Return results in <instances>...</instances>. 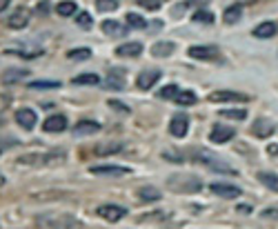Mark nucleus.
I'll use <instances>...</instances> for the list:
<instances>
[{"label":"nucleus","instance_id":"nucleus-1","mask_svg":"<svg viewBox=\"0 0 278 229\" xmlns=\"http://www.w3.org/2000/svg\"><path fill=\"white\" fill-rule=\"evenodd\" d=\"M167 187L171 192H178V194H196L200 192V180L194 176H169L167 178Z\"/></svg>","mask_w":278,"mask_h":229},{"label":"nucleus","instance_id":"nucleus-2","mask_svg":"<svg viewBox=\"0 0 278 229\" xmlns=\"http://www.w3.org/2000/svg\"><path fill=\"white\" fill-rule=\"evenodd\" d=\"M194 158H196V163L205 165L207 169L218 171V174H236V169H234V167H229L227 163H222L218 156H211L209 152H203V149H200V152H194Z\"/></svg>","mask_w":278,"mask_h":229},{"label":"nucleus","instance_id":"nucleus-3","mask_svg":"<svg viewBox=\"0 0 278 229\" xmlns=\"http://www.w3.org/2000/svg\"><path fill=\"white\" fill-rule=\"evenodd\" d=\"M249 96L241 91H229V89H220V91L209 94V103H247Z\"/></svg>","mask_w":278,"mask_h":229},{"label":"nucleus","instance_id":"nucleus-4","mask_svg":"<svg viewBox=\"0 0 278 229\" xmlns=\"http://www.w3.org/2000/svg\"><path fill=\"white\" fill-rule=\"evenodd\" d=\"M54 158H65L63 152H47V154H31V156H20V165H49Z\"/></svg>","mask_w":278,"mask_h":229},{"label":"nucleus","instance_id":"nucleus-5","mask_svg":"<svg viewBox=\"0 0 278 229\" xmlns=\"http://www.w3.org/2000/svg\"><path fill=\"white\" fill-rule=\"evenodd\" d=\"M125 82H127V71L120 69V67H114V69L107 71V80H105V85L111 91H122L125 89Z\"/></svg>","mask_w":278,"mask_h":229},{"label":"nucleus","instance_id":"nucleus-6","mask_svg":"<svg viewBox=\"0 0 278 229\" xmlns=\"http://www.w3.org/2000/svg\"><path fill=\"white\" fill-rule=\"evenodd\" d=\"M29 16H31V11L27 7L14 9L7 16V27H11V29H22V27H27V22H29Z\"/></svg>","mask_w":278,"mask_h":229},{"label":"nucleus","instance_id":"nucleus-7","mask_svg":"<svg viewBox=\"0 0 278 229\" xmlns=\"http://www.w3.org/2000/svg\"><path fill=\"white\" fill-rule=\"evenodd\" d=\"M94 176H109V178H118V176H127L131 174L129 167H118V165H103V167H91Z\"/></svg>","mask_w":278,"mask_h":229},{"label":"nucleus","instance_id":"nucleus-8","mask_svg":"<svg viewBox=\"0 0 278 229\" xmlns=\"http://www.w3.org/2000/svg\"><path fill=\"white\" fill-rule=\"evenodd\" d=\"M125 214H127V209L118 207V205H103V207H98V216L107 222H118L125 218Z\"/></svg>","mask_w":278,"mask_h":229},{"label":"nucleus","instance_id":"nucleus-9","mask_svg":"<svg viewBox=\"0 0 278 229\" xmlns=\"http://www.w3.org/2000/svg\"><path fill=\"white\" fill-rule=\"evenodd\" d=\"M189 56L196 60H216L218 58V49L209 47V44H194V47H189Z\"/></svg>","mask_w":278,"mask_h":229},{"label":"nucleus","instance_id":"nucleus-10","mask_svg":"<svg viewBox=\"0 0 278 229\" xmlns=\"http://www.w3.org/2000/svg\"><path fill=\"white\" fill-rule=\"evenodd\" d=\"M16 122H18L22 129H33L36 122H38V116H36V111H33V109L22 107V109L16 111Z\"/></svg>","mask_w":278,"mask_h":229},{"label":"nucleus","instance_id":"nucleus-11","mask_svg":"<svg viewBox=\"0 0 278 229\" xmlns=\"http://www.w3.org/2000/svg\"><path fill=\"white\" fill-rule=\"evenodd\" d=\"M234 136H236V131H234L231 127H227V125H214V129H211V133H209V141L216 143V145H222V143L231 141Z\"/></svg>","mask_w":278,"mask_h":229},{"label":"nucleus","instance_id":"nucleus-12","mask_svg":"<svg viewBox=\"0 0 278 229\" xmlns=\"http://www.w3.org/2000/svg\"><path fill=\"white\" fill-rule=\"evenodd\" d=\"M187 125H189L187 116L185 114H176L174 118H171V122H169V133H171V136H176V138H185Z\"/></svg>","mask_w":278,"mask_h":229},{"label":"nucleus","instance_id":"nucleus-13","mask_svg":"<svg viewBox=\"0 0 278 229\" xmlns=\"http://www.w3.org/2000/svg\"><path fill=\"white\" fill-rule=\"evenodd\" d=\"M209 189H211V194H214V196H220V198H236V196H241V189L234 187V185H225V182H211Z\"/></svg>","mask_w":278,"mask_h":229},{"label":"nucleus","instance_id":"nucleus-14","mask_svg":"<svg viewBox=\"0 0 278 229\" xmlns=\"http://www.w3.org/2000/svg\"><path fill=\"white\" fill-rule=\"evenodd\" d=\"M160 74H163V71H156V69L143 71V74L136 78V85H138V89H152V87L156 85V82L160 80Z\"/></svg>","mask_w":278,"mask_h":229},{"label":"nucleus","instance_id":"nucleus-15","mask_svg":"<svg viewBox=\"0 0 278 229\" xmlns=\"http://www.w3.org/2000/svg\"><path fill=\"white\" fill-rule=\"evenodd\" d=\"M42 129L47 131V133H60V131H65L67 129V118L65 116H49L47 120H44V125H42Z\"/></svg>","mask_w":278,"mask_h":229},{"label":"nucleus","instance_id":"nucleus-16","mask_svg":"<svg viewBox=\"0 0 278 229\" xmlns=\"http://www.w3.org/2000/svg\"><path fill=\"white\" fill-rule=\"evenodd\" d=\"M100 125L96 120H80L78 125H74V133L76 136H87V133H98Z\"/></svg>","mask_w":278,"mask_h":229},{"label":"nucleus","instance_id":"nucleus-17","mask_svg":"<svg viewBox=\"0 0 278 229\" xmlns=\"http://www.w3.org/2000/svg\"><path fill=\"white\" fill-rule=\"evenodd\" d=\"M116 54L127 56V58H136V56L143 54V44L141 42H125V44H120V47L116 49Z\"/></svg>","mask_w":278,"mask_h":229},{"label":"nucleus","instance_id":"nucleus-18","mask_svg":"<svg viewBox=\"0 0 278 229\" xmlns=\"http://www.w3.org/2000/svg\"><path fill=\"white\" fill-rule=\"evenodd\" d=\"M174 52H176V44L174 42H165V40L156 42L152 47V54L156 56V58H167V56H171Z\"/></svg>","mask_w":278,"mask_h":229},{"label":"nucleus","instance_id":"nucleus-19","mask_svg":"<svg viewBox=\"0 0 278 229\" xmlns=\"http://www.w3.org/2000/svg\"><path fill=\"white\" fill-rule=\"evenodd\" d=\"M252 133H254V136H258V138H267V136H271V133H274V127H271L267 120L258 118L252 125Z\"/></svg>","mask_w":278,"mask_h":229},{"label":"nucleus","instance_id":"nucleus-20","mask_svg":"<svg viewBox=\"0 0 278 229\" xmlns=\"http://www.w3.org/2000/svg\"><path fill=\"white\" fill-rule=\"evenodd\" d=\"M276 29H278L276 22H260L258 27H254L252 33H254L256 38H271L276 33Z\"/></svg>","mask_w":278,"mask_h":229},{"label":"nucleus","instance_id":"nucleus-21","mask_svg":"<svg viewBox=\"0 0 278 229\" xmlns=\"http://www.w3.org/2000/svg\"><path fill=\"white\" fill-rule=\"evenodd\" d=\"M27 76H29V71H27V69H9V71H5V74H3V82H5V85H11V82L25 80Z\"/></svg>","mask_w":278,"mask_h":229},{"label":"nucleus","instance_id":"nucleus-22","mask_svg":"<svg viewBox=\"0 0 278 229\" xmlns=\"http://www.w3.org/2000/svg\"><path fill=\"white\" fill-rule=\"evenodd\" d=\"M100 29H103L107 36H111V38H116V36H122L125 33V27L122 25H118L116 20H105L103 25H100Z\"/></svg>","mask_w":278,"mask_h":229},{"label":"nucleus","instance_id":"nucleus-23","mask_svg":"<svg viewBox=\"0 0 278 229\" xmlns=\"http://www.w3.org/2000/svg\"><path fill=\"white\" fill-rule=\"evenodd\" d=\"M178 105H180V107H189V105H196V94L194 91H189V89H180V91H178V96L174 98Z\"/></svg>","mask_w":278,"mask_h":229},{"label":"nucleus","instance_id":"nucleus-24","mask_svg":"<svg viewBox=\"0 0 278 229\" xmlns=\"http://www.w3.org/2000/svg\"><path fill=\"white\" fill-rule=\"evenodd\" d=\"M241 16H243V5H231V7H227L225 9V22L227 25H234V22H238L241 20Z\"/></svg>","mask_w":278,"mask_h":229},{"label":"nucleus","instance_id":"nucleus-25","mask_svg":"<svg viewBox=\"0 0 278 229\" xmlns=\"http://www.w3.org/2000/svg\"><path fill=\"white\" fill-rule=\"evenodd\" d=\"M122 147H125L122 143H105V145H98V147H96V154H98V156L118 154V152H122Z\"/></svg>","mask_w":278,"mask_h":229},{"label":"nucleus","instance_id":"nucleus-26","mask_svg":"<svg viewBox=\"0 0 278 229\" xmlns=\"http://www.w3.org/2000/svg\"><path fill=\"white\" fill-rule=\"evenodd\" d=\"M56 14L58 16H74V14H78V7H76L74 0H65V3L56 5Z\"/></svg>","mask_w":278,"mask_h":229},{"label":"nucleus","instance_id":"nucleus-27","mask_svg":"<svg viewBox=\"0 0 278 229\" xmlns=\"http://www.w3.org/2000/svg\"><path fill=\"white\" fill-rule=\"evenodd\" d=\"M9 56H20V58H38L42 56V49H5Z\"/></svg>","mask_w":278,"mask_h":229},{"label":"nucleus","instance_id":"nucleus-28","mask_svg":"<svg viewBox=\"0 0 278 229\" xmlns=\"http://www.w3.org/2000/svg\"><path fill=\"white\" fill-rule=\"evenodd\" d=\"M258 178H260V182H263L267 189H271V192H278V174H267V171H260Z\"/></svg>","mask_w":278,"mask_h":229},{"label":"nucleus","instance_id":"nucleus-29","mask_svg":"<svg viewBox=\"0 0 278 229\" xmlns=\"http://www.w3.org/2000/svg\"><path fill=\"white\" fill-rule=\"evenodd\" d=\"M138 196H141L143 203H154V200H160V192L156 187H143Z\"/></svg>","mask_w":278,"mask_h":229},{"label":"nucleus","instance_id":"nucleus-30","mask_svg":"<svg viewBox=\"0 0 278 229\" xmlns=\"http://www.w3.org/2000/svg\"><path fill=\"white\" fill-rule=\"evenodd\" d=\"M71 82H74V85H98L100 78L96 74H80V76H76Z\"/></svg>","mask_w":278,"mask_h":229},{"label":"nucleus","instance_id":"nucleus-31","mask_svg":"<svg viewBox=\"0 0 278 229\" xmlns=\"http://www.w3.org/2000/svg\"><path fill=\"white\" fill-rule=\"evenodd\" d=\"M222 118H231V120H245L247 118V111L245 109H220Z\"/></svg>","mask_w":278,"mask_h":229},{"label":"nucleus","instance_id":"nucleus-32","mask_svg":"<svg viewBox=\"0 0 278 229\" xmlns=\"http://www.w3.org/2000/svg\"><path fill=\"white\" fill-rule=\"evenodd\" d=\"M71 60H87V58H91V49H87V47H78V49H71L69 54Z\"/></svg>","mask_w":278,"mask_h":229},{"label":"nucleus","instance_id":"nucleus-33","mask_svg":"<svg viewBox=\"0 0 278 229\" xmlns=\"http://www.w3.org/2000/svg\"><path fill=\"white\" fill-rule=\"evenodd\" d=\"M127 25L133 27V29H143L147 22H145L143 16H138V14H127Z\"/></svg>","mask_w":278,"mask_h":229},{"label":"nucleus","instance_id":"nucleus-34","mask_svg":"<svg viewBox=\"0 0 278 229\" xmlns=\"http://www.w3.org/2000/svg\"><path fill=\"white\" fill-rule=\"evenodd\" d=\"M58 87H60L58 80H36L29 85V89H58Z\"/></svg>","mask_w":278,"mask_h":229},{"label":"nucleus","instance_id":"nucleus-35","mask_svg":"<svg viewBox=\"0 0 278 229\" xmlns=\"http://www.w3.org/2000/svg\"><path fill=\"white\" fill-rule=\"evenodd\" d=\"M178 91H180V89H178L176 85H165V87L158 91V96H160V98H165V100H169V98H176V96H178Z\"/></svg>","mask_w":278,"mask_h":229},{"label":"nucleus","instance_id":"nucleus-36","mask_svg":"<svg viewBox=\"0 0 278 229\" xmlns=\"http://www.w3.org/2000/svg\"><path fill=\"white\" fill-rule=\"evenodd\" d=\"M96 7H98V11H116L118 9V3L116 0H96Z\"/></svg>","mask_w":278,"mask_h":229},{"label":"nucleus","instance_id":"nucleus-37","mask_svg":"<svg viewBox=\"0 0 278 229\" xmlns=\"http://www.w3.org/2000/svg\"><path fill=\"white\" fill-rule=\"evenodd\" d=\"M76 22H78V25H80V27H82V29H89V27H91V25H94L91 16H89V14H87V11H80V14H78V16H76Z\"/></svg>","mask_w":278,"mask_h":229},{"label":"nucleus","instance_id":"nucleus-38","mask_svg":"<svg viewBox=\"0 0 278 229\" xmlns=\"http://www.w3.org/2000/svg\"><path fill=\"white\" fill-rule=\"evenodd\" d=\"M194 20L203 22V25H211V22H214V14H209V11H196V14H194Z\"/></svg>","mask_w":278,"mask_h":229},{"label":"nucleus","instance_id":"nucleus-39","mask_svg":"<svg viewBox=\"0 0 278 229\" xmlns=\"http://www.w3.org/2000/svg\"><path fill=\"white\" fill-rule=\"evenodd\" d=\"M141 7L145 9H149V11H156V9H160V0H136Z\"/></svg>","mask_w":278,"mask_h":229},{"label":"nucleus","instance_id":"nucleus-40","mask_svg":"<svg viewBox=\"0 0 278 229\" xmlns=\"http://www.w3.org/2000/svg\"><path fill=\"white\" fill-rule=\"evenodd\" d=\"M109 107H114L116 111H125V114H129V107H127L125 103H120V100H109Z\"/></svg>","mask_w":278,"mask_h":229},{"label":"nucleus","instance_id":"nucleus-41","mask_svg":"<svg viewBox=\"0 0 278 229\" xmlns=\"http://www.w3.org/2000/svg\"><path fill=\"white\" fill-rule=\"evenodd\" d=\"M263 218H278V209H265Z\"/></svg>","mask_w":278,"mask_h":229},{"label":"nucleus","instance_id":"nucleus-42","mask_svg":"<svg viewBox=\"0 0 278 229\" xmlns=\"http://www.w3.org/2000/svg\"><path fill=\"white\" fill-rule=\"evenodd\" d=\"M238 211L241 214H252V205H238Z\"/></svg>","mask_w":278,"mask_h":229},{"label":"nucleus","instance_id":"nucleus-43","mask_svg":"<svg viewBox=\"0 0 278 229\" xmlns=\"http://www.w3.org/2000/svg\"><path fill=\"white\" fill-rule=\"evenodd\" d=\"M267 152H269L271 156H278V147H276V145H271V147H269V149H267Z\"/></svg>","mask_w":278,"mask_h":229},{"label":"nucleus","instance_id":"nucleus-44","mask_svg":"<svg viewBox=\"0 0 278 229\" xmlns=\"http://www.w3.org/2000/svg\"><path fill=\"white\" fill-rule=\"evenodd\" d=\"M7 5H9V0H0V11L7 9Z\"/></svg>","mask_w":278,"mask_h":229},{"label":"nucleus","instance_id":"nucleus-45","mask_svg":"<svg viewBox=\"0 0 278 229\" xmlns=\"http://www.w3.org/2000/svg\"><path fill=\"white\" fill-rule=\"evenodd\" d=\"M5 152V147H3V145H0V154H3Z\"/></svg>","mask_w":278,"mask_h":229},{"label":"nucleus","instance_id":"nucleus-46","mask_svg":"<svg viewBox=\"0 0 278 229\" xmlns=\"http://www.w3.org/2000/svg\"><path fill=\"white\" fill-rule=\"evenodd\" d=\"M0 180H5V178H3V176H0Z\"/></svg>","mask_w":278,"mask_h":229}]
</instances>
